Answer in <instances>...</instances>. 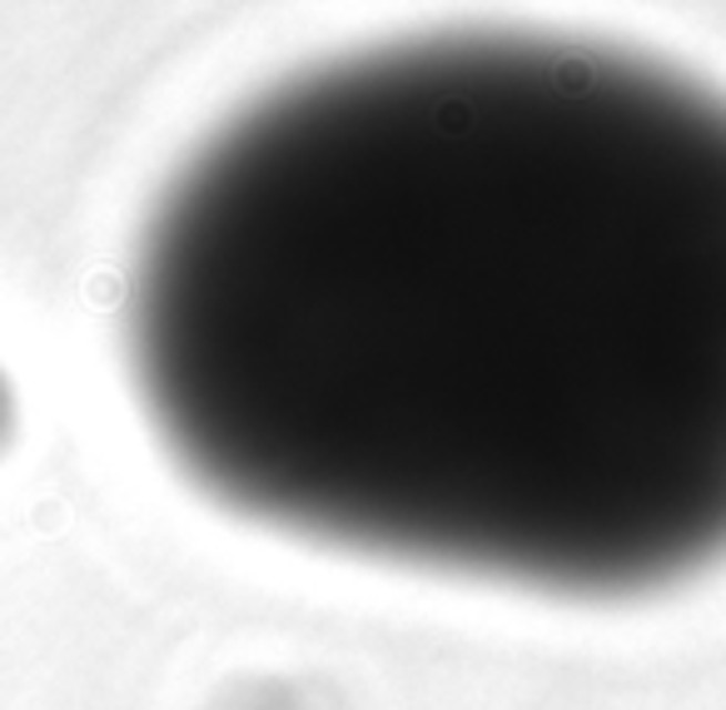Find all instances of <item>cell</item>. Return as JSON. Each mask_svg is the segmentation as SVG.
I'll return each mask as SVG.
<instances>
[{"label": "cell", "instance_id": "cell-1", "mask_svg": "<svg viewBox=\"0 0 726 710\" xmlns=\"http://www.w3.org/2000/svg\"><path fill=\"white\" fill-rule=\"evenodd\" d=\"M130 373L259 527L552 596L726 557V95L543 30L269 85L135 244Z\"/></svg>", "mask_w": 726, "mask_h": 710}]
</instances>
